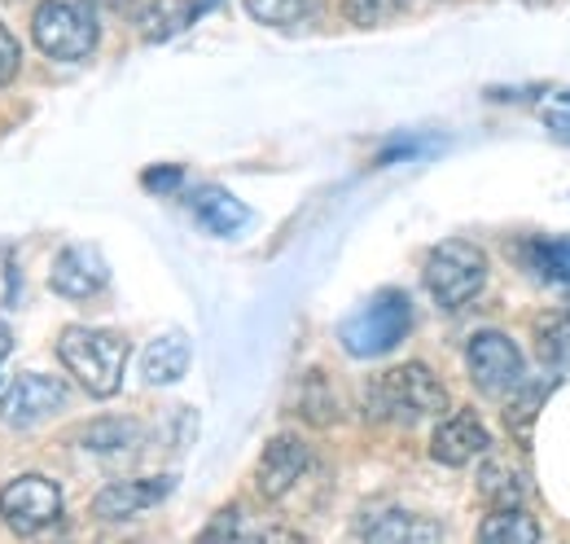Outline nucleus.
Wrapping results in <instances>:
<instances>
[{
    "label": "nucleus",
    "instance_id": "f257e3e1",
    "mask_svg": "<svg viewBox=\"0 0 570 544\" xmlns=\"http://www.w3.org/2000/svg\"><path fill=\"white\" fill-rule=\"evenodd\" d=\"M58 356L62 365L75 373V382L97 396V400H110L119 387H124V369H128V356L132 347L119 330H88V326H67L62 339H58Z\"/></svg>",
    "mask_w": 570,
    "mask_h": 544
},
{
    "label": "nucleus",
    "instance_id": "f03ea898",
    "mask_svg": "<svg viewBox=\"0 0 570 544\" xmlns=\"http://www.w3.org/2000/svg\"><path fill=\"white\" fill-rule=\"evenodd\" d=\"M364 412H368L373 421L413 426V421H422V417L448 412V391H443V382L430 373L426 365H400V369H386L382 378L368 382V391H364Z\"/></svg>",
    "mask_w": 570,
    "mask_h": 544
},
{
    "label": "nucleus",
    "instance_id": "7ed1b4c3",
    "mask_svg": "<svg viewBox=\"0 0 570 544\" xmlns=\"http://www.w3.org/2000/svg\"><path fill=\"white\" fill-rule=\"evenodd\" d=\"M413 330V303L404 290H377L368 303H360L356 312L343 321L338 339L343 351L356 356V360H373V356H386L395 351L400 342L409 339Z\"/></svg>",
    "mask_w": 570,
    "mask_h": 544
},
{
    "label": "nucleus",
    "instance_id": "20e7f679",
    "mask_svg": "<svg viewBox=\"0 0 570 544\" xmlns=\"http://www.w3.org/2000/svg\"><path fill=\"white\" fill-rule=\"evenodd\" d=\"M31 36L45 58L53 62H83L97 49V9L92 0H40L31 13Z\"/></svg>",
    "mask_w": 570,
    "mask_h": 544
},
{
    "label": "nucleus",
    "instance_id": "39448f33",
    "mask_svg": "<svg viewBox=\"0 0 570 544\" xmlns=\"http://www.w3.org/2000/svg\"><path fill=\"white\" fill-rule=\"evenodd\" d=\"M422 281L439 308H465L488 285V255L465 237H448L426 255Z\"/></svg>",
    "mask_w": 570,
    "mask_h": 544
},
{
    "label": "nucleus",
    "instance_id": "423d86ee",
    "mask_svg": "<svg viewBox=\"0 0 570 544\" xmlns=\"http://www.w3.org/2000/svg\"><path fill=\"white\" fill-rule=\"evenodd\" d=\"M58 514H62V492H58L53 478L18 475L0 487V518L18 536L45 532L49 523H58Z\"/></svg>",
    "mask_w": 570,
    "mask_h": 544
},
{
    "label": "nucleus",
    "instance_id": "0eeeda50",
    "mask_svg": "<svg viewBox=\"0 0 570 544\" xmlns=\"http://www.w3.org/2000/svg\"><path fill=\"white\" fill-rule=\"evenodd\" d=\"M465 365H470L474 387L488 396H509L527 378V360H522L518 342L500 330H479L465 347Z\"/></svg>",
    "mask_w": 570,
    "mask_h": 544
},
{
    "label": "nucleus",
    "instance_id": "6e6552de",
    "mask_svg": "<svg viewBox=\"0 0 570 544\" xmlns=\"http://www.w3.org/2000/svg\"><path fill=\"white\" fill-rule=\"evenodd\" d=\"M488 453H492V435L470 408L448 412L430 435V457L439 466H470V462H479Z\"/></svg>",
    "mask_w": 570,
    "mask_h": 544
},
{
    "label": "nucleus",
    "instance_id": "1a4fd4ad",
    "mask_svg": "<svg viewBox=\"0 0 570 544\" xmlns=\"http://www.w3.org/2000/svg\"><path fill=\"white\" fill-rule=\"evenodd\" d=\"M62 405H67V387L58 378H49V373H22L4 391V400H0V421L22 430V426L45 421L49 412H58Z\"/></svg>",
    "mask_w": 570,
    "mask_h": 544
},
{
    "label": "nucleus",
    "instance_id": "9d476101",
    "mask_svg": "<svg viewBox=\"0 0 570 544\" xmlns=\"http://www.w3.org/2000/svg\"><path fill=\"white\" fill-rule=\"evenodd\" d=\"M307 466H312V453H307V444H303L298 435H277V439H268V448H264V457H259V466H255V487H259V496H264V501L289 496L294 483L307 475Z\"/></svg>",
    "mask_w": 570,
    "mask_h": 544
},
{
    "label": "nucleus",
    "instance_id": "9b49d317",
    "mask_svg": "<svg viewBox=\"0 0 570 544\" xmlns=\"http://www.w3.org/2000/svg\"><path fill=\"white\" fill-rule=\"evenodd\" d=\"M171 487H176V478L171 475L110 483V487H101V492H97L92 514H97L101 523H128V518H137V514H145V509H154L158 501H167V496H171Z\"/></svg>",
    "mask_w": 570,
    "mask_h": 544
},
{
    "label": "nucleus",
    "instance_id": "f8f14e48",
    "mask_svg": "<svg viewBox=\"0 0 570 544\" xmlns=\"http://www.w3.org/2000/svg\"><path fill=\"white\" fill-rule=\"evenodd\" d=\"M106 281H110V269H106L97 246H67L53 260V272H49V285L62 299H92V294L106 290Z\"/></svg>",
    "mask_w": 570,
    "mask_h": 544
},
{
    "label": "nucleus",
    "instance_id": "ddd939ff",
    "mask_svg": "<svg viewBox=\"0 0 570 544\" xmlns=\"http://www.w3.org/2000/svg\"><path fill=\"white\" fill-rule=\"evenodd\" d=\"M194 215H198V224L215 233V237H233V233H242L246 224H250V206L242 203V198H233L228 190H219V185H203L194 198Z\"/></svg>",
    "mask_w": 570,
    "mask_h": 544
},
{
    "label": "nucleus",
    "instance_id": "4468645a",
    "mask_svg": "<svg viewBox=\"0 0 570 544\" xmlns=\"http://www.w3.org/2000/svg\"><path fill=\"white\" fill-rule=\"evenodd\" d=\"M189 339L180 334V330H171V334H158V339L145 347L141 356V373L149 387H171V382H180L185 373H189Z\"/></svg>",
    "mask_w": 570,
    "mask_h": 544
},
{
    "label": "nucleus",
    "instance_id": "2eb2a0df",
    "mask_svg": "<svg viewBox=\"0 0 570 544\" xmlns=\"http://www.w3.org/2000/svg\"><path fill=\"white\" fill-rule=\"evenodd\" d=\"M558 387V373H549L544 382H531V378H522L518 387H513V396H509V405H504V426H509V435L527 448L531 444V430H535V417H540V408L549 400V391Z\"/></svg>",
    "mask_w": 570,
    "mask_h": 544
},
{
    "label": "nucleus",
    "instance_id": "dca6fc26",
    "mask_svg": "<svg viewBox=\"0 0 570 544\" xmlns=\"http://www.w3.org/2000/svg\"><path fill=\"white\" fill-rule=\"evenodd\" d=\"M203 13V0H154L137 13V27H141V40L149 45H163L171 36H180L194 18Z\"/></svg>",
    "mask_w": 570,
    "mask_h": 544
},
{
    "label": "nucleus",
    "instance_id": "f3484780",
    "mask_svg": "<svg viewBox=\"0 0 570 544\" xmlns=\"http://www.w3.org/2000/svg\"><path fill=\"white\" fill-rule=\"evenodd\" d=\"M360 536L377 544H400V541H443V527L439 523H426L409 509H386L377 514L373 523H360Z\"/></svg>",
    "mask_w": 570,
    "mask_h": 544
},
{
    "label": "nucleus",
    "instance_id": "a211bd4d",
    "mask_svg": "<svg viewBox=\"0 0 570 544\" xmlns=\"http://www.w3.org/2000/svg\"><path fill=\"white\" fill-rule=\"evenodd\" d=\"M132 444H141V426L132 417H97L79 430V448L88 453H124Z\"/></svg>",
    "mask_w": 570,
    "mask_h": 544
},
{
    "label": "nucleus",
    "instance_id": "6ab92c4d",
    "mask_svg": "<svg viewBox=\"0 0 570 544\" xmlns=\"http://www.w3.org/2000/svg\"><path fill=\"white\" fill-rule=\"evenodd\" d=\"M246 13L264 27H307L321 22L325 0H246Z\"/></svg>",
    "mask_w": 570,
    "mask_h": 544
},
{
    "label": "nucleus",
    "instance_id": "aec40b11",
    "mask_svg": "<svg viewBox=\"0 0 570 544\" xmlns=\"http://www.w3.org/2000/svg\"><path fill=\"white\" fill-rule=\"evenodd\" d=\"M535 351L540 360L562 378V369L570 365V317L567 312H544L535 321Z\"/></svg>",
    "mask_w": 570,
    "mask_h": 544
},
{
    "label": "nucleus",
    "instance_id": "412c9836",
    "mask_svg": "<svg viewBox=\"0 0 570 544\" xmlns=\"http://www.w3.org/2000/svg\"><path fill=\"white\" fill-rule=\"evenodd\" d=\"M479 492H483L497 509H518V505L527 501V478L518 475L513 466H504V462H483V470H479Z\"/></svg>",
    "mask_w": 570,
    "mask_h": 544
},
{
    "label": "nucleus",
    "instance_id": "4be33fe9",
    "mask_svg": "<svg viewBox=\"0 0 570 544\" xmlns=\"http://www.w3.org/2000/svg\"><path fill=\"white\" fill-rule=\"evenodd\" d=\"M479 541L488 544H535L540 541V523L531 518V514H522V505L518 509H497V514H488L483 518V527H479Z\"/></svg>",
    "mask_w": 570,
    "mask_h": 544
},
{
    "label": "nucleus",
    "instance_id": "5701e85b",
    "mask_svg": "<svg viewBox=\"0 0 570 544\" xmlns=\"http://www.w3.org/2000/svg\"><path fill=\"white\" fill-rule=\"evenodd\" d=\"M527 264L540 272L544 281L570 285V237H558V242H527Z\"/></svg>",
    "mask_w": 570,
    "mask_h": 544
},
{
    "label": "nucleus",
    "instance_id": "b1692460",
    "mask_svg": "<svg viewBox=\"0 0 570 544\" xmlns=\"http://www.w3.org/2000/svg\"><path fill=\"white\" fill-rule=\"evenodd\" d=\"M409 4H413V0H343V13H347V22H356V27H382V22L400 18Z\"/></svg>",
    "mask_w": 570,
    "mask_h": 544
},
{
    "label": "nucleus",
    "instance_id": "393cba45",
    "mask_svg": "<svg viewBox=\"0 0 570 544\" xmlns=\"http://www.w3.org/2000/svg\"><path fill=\"white\" fill-rule=\"evenodd\" d=\"M203 541H259V527H246V509L228 505L215 514V523L203 532Z\"/></svg>",
    "mask_w": 570,
    "mask_h": 544
},
{
    "label": "nucleus",
    "instance_id": "a878e982",
    "mask_svg": "<svg viewBox=\"0 0 570 544\" xmlns=\"http://www.w3.org/2000/svg\"><path fill=\"white\" fill-rule=\"evenodd\" d=\"M535 110H540L544 128L558 136V140H570V88H553V93H544V97L535 101Z\"/></svg>",
    "mask_w": 570,
    "mask_h": 544
},
{
    "label": "nucleus",
    "instance_id": "bb28decb",
    "mask_svg": "<svg viewBox=\"0 0 570 544\" xmlns=\"http://www.w3.org/2000/svg\"><path fill=\"white\" fill-rule=\"evenodd\" d=\"M141 185L149 190V194H176V190L185 185V172L171 167V163H167V167H149V172L141 176Z\"/></svg>",
    "mask_w": 570,
    "mask_h": 544
},
{
    "label": "nucleus",
    "instance_id": "cd10ccee",
    "mask_svg": "<svg viewBox=\"0 0 570 544\" xmlns=\"http://www.w3.org/2000/svg\"><path fill=\"white\" fill-rule=\"evenodd\" d=\"M22 67V45L13 40V31L0 22V84H9Z\"/></svg>",
    "mask_w": 570,
    "mask_h": 544
},
{
    "label": "nucleus",
    "instance_id": "c85d7f7f",
    "mask_svg": "<svg viewBox=\"0 0 570 544\" xmlns=\"http://www.w3.org/2000/svg\"><path fill=\"white\" fill-rule=\"evenodd\" d=\"M9 347H13V334H9V326H4V321H0V360H4V356H9Z\"/></svg>",
    "mask_w": 570,
    "mask_h": 544
},
{
    "label": "nucleus",
    "instance_id": "c756f323",
    "mask_svg": "<svg viewBox=\"0 0 570 544\" xmlns=\"http://www.w3.org/2000/svg\"><path fill=\"white\" fill-rule=\"evenodd\" d=\"M97 4H110V9H128V4H137V0H97Z\"/></svg>",
    "mask_w": 570,
    "mask_h": 544
},
{
    "label": "nucleus",
    "instance_id": "7c9ffc66",
    "mask_svg": "<svg viewBox=\"0 0 570 544\" xmlns=\"http://www.w3.org/2000/svg\"><path fill=\"white\" fill-rule=\"evenodd\" d=\"M522 4H535L540 9V4H553V0H522Z\"/></svg>",
    "mask_w": 570,
    "mask_h": 544
},
{
    "label": "nucleus",
    "instance_id": "2f4dec72",
    "mask_svg": "<svg viewBox=\"0 0 570 544\" xmlns=\"http://www.w3.org/2000/svg\"><path fill=\"white\" fill-rule=\"evenodd\" d=\"M567 317H570V308H567Z\"/></svg>",
    "mask_w": 570,
    "mask_h": 544
}]
</instances>
